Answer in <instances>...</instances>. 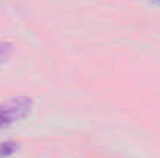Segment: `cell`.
<instances>
[{"label": "cell", "instance_id": "7a4b0ae2", "mask_svg": "<svg viewBox=\"0 0 160 158\" xmlns=\"http://www.w3.org/2000/svg\"><path fill=\"white\" fill-rule=\"evenodd\" d=\"M16 151H17V143L6 141V143H2V144H0V157H8V155H12Z\"/></svg>", "mask_w": 160, "mask_h": 158}, {"label": "cell", "instance_id": "6da1fadb", "mask_svg": "<svg viewBox=\"0 0 160 158\" xmlns=\"http://www.w3.org/2000/svg\"><path fill=\"white\" fill-rule=\"evenodd\" d=\"M31 99L25 96H17L0 104V129L8 127L19 119H23L31 110Z\"/></svg>", "mask_w": 160, "mask_h": 158}, {"label": "cell", "instance_id": "277c9868", "mask_svg": "<svg viewBox=\"0 0 160 158\" xmlns=\"http://www.w3.org/2000/svg\"><path fill=\"white\" fill-rule=\"evenodd\" d=\"M159 2H160V0H159Z\"/></svg>", "mask_w": 160, "mask_h": 158}, {"label": "cell", "instance_id": "3957f363", "mask_svg": "<svg viewBox=\"0 0 160 158\" xmlns=\"http://www.w3.org/2000/svg\"><path fill=\"white\" fill-rule=\"evenodd\" d=\"M11 51V45L9 44H0V62L9 54Z\"/></svg>", "mask_w": 160, "mask_h": 158}]
</instances>
